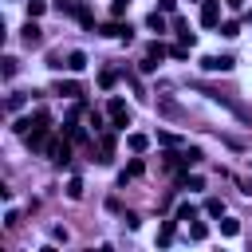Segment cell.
Listing matches in <instances>:
<instances>
[{
    "label": "cell",
    "instance_id": "1",
    "mask_svg": "<svg viewBox=\"0 0 252 252\" xmlns=\"http://www.w3.org/2000/svg\"><path fill=\"white\" fill-rule=\"evenodd\" d=\"M106 114H110V126H114V130H126V126H130V106H126L122 98H110V102H106Z\"/></svg>",
    "mask_w": 252,
    "mask_h": 252
},
{
    "label": "cell",
    "instance_id": "2",
    "mask_svg": "<svg viewBox=\"0 0 252 252\" xmlns=\"http://www.w3.org/2000/svg\"><path fill=\"white\" fill-rule=\"evenodd\" d=\"M201 28H220V0H201Z\"/></svg>",
    "mask_w": 252,
    "mask_h": 252
},
{
    "label": "cell",
    "instance_id": "3",
    "mask_svg": "<svg viewBox=\"0 0 252 252\" xmlns=\"http://www.w3.org/2000/svg\"><path fill=\"white\" fill-rule=\"evenodd\" d=\"M47 154H51L55 165H67V161H71V138H67V142H59V138L47 142Z\"/></svg>",
    "mask_w": 252,
    "mask_h": 252
},
{
    "label": "cell",
    "instance_id": "4",
    "mask_svg": "<svg viewBox=\"0 0 252 252\" xmlns=\"http://www.w3.org/2000/svg\"><path fill=\"white\" fill-rule=\"evenodd\" d=\"M232 63H236L232 55H205V59H201L205 71H232Z\"/></svg>",
    "mask_w": 252,
    "mask_h": 252
},
{
    "label": "cell",
    "instance_id": "5",
    "mask_svg": "<svg viewBox=\"0 0 252 252\" xmlns=\"http://www.w3.org/2000/svg\"><path fill=\"white\" fill-rule=\"evenodd\" d=\"M20 39H24L28 47H39V43H43V32H39V24H35V20H28V24H24V32H20Z\"/></svg>",
    "mask_w": 252,
    "mask_h": 252
},
{
    "label": "cell",
    "instance_id": "6",
    "mask_svg": "<svg viewBox=\"0 0 252 252\" xmlns=\"http://www.w3.org/2000/svg\"><path fill=\"white\" fill-rule=\"evenodd\" d=\"M51 94H63V98H79V94H83V87H79L75 79H59V83L51 87Z\"/></svg>",
    "mask_w": 252,
    "mask_h": 252
},
{
    "label": "cell",
    "instance_id": "7",
    "mask_svg": "<svg viewBox=\"0 0 252 252\" xmlns=\"http://www.w3.org/2000/svg\"><path fill=\"white\" fill-rule=\"evenodd\" d=\"M110 158H114V134H106V130H102V134H98V161L106 165Z\"/></svg>",
    "mask_w": 252,
    "mask_h": 252
},
{
    "label": "cell",
    "instance_id": "8",
    "mask_svg": "<svg viewBox=\"0 0 252 252\" xmlns=\"http://www.w3.org/2000/svg\"><path fill=\"white\" fill-rule=\"evenodd\" d=\"M142 173H146V161H142V158H134V161H126V169L118 173V185H126L130 177H142Z\"/></svg>",
    "mask_w": 252,
    "mask_h": 252
},
{
    "label": "cell",
    "instance_id": "9",
    "mask_svg": "<svg viewBox=\"0 0 252 252\" xmlns=\"http://www.w3.org/2000/svg\"><path fill=\"white\" fill-rule=\"evenodd\" d=\"M165 55H169V47H165V43H161V39H154V43H150V47H146V59H154V63H161V59H165Z\"/></svg>",
    "mask_w": 252,
    "mask_h": 252
},
{
    "label": "cell",
    "instance_id": "10",
    "mask_svg": "<svg viewBox=\"0 0 252 252\" xmlns=\"http://www.w3.org/2000/svg\"><path fill=\"white\" fill-rule=\"evenodd\" d=\"M4 106H8V114H16V110H24V106H28V94H24V91H12Z\"/></svg>",
    "mask_w": 252,
    "mask_h": 252
},
{
    "label": "cell",
    "instance_id": "11",
    "mask_svg": "<svg viewBox=\"0 0 252 252\" xmlns=\"http://www.w3.org/2000/svg\"><path fill=\"white\" fill-rule=\"evenodd\" d=\"M126 146H130L134 154H146V150H150V138H146V134H126Z\"/></svg>",
    "mask_w": 252,
    "mask_h": 252
},
{
    "label": "cell",
    "instance_id": "12",
    "mask_svg": "<svg viewBox=\"0 0 252 252\" xmlns=\"http://www.w3.org/2000/svg\"><path fill=\"white\" fill-rule=\"evenodd\" d=\"M173 232H177V224H173V220H165V224L158 228V244H161V248H165V244H173Z\"/></svg>",
    "mask_w": 252,
    "mask_h": 252
},
{
    "label": "cell",
    "instance_id": "13",
    "mask_svg": "<svg viewBox=\"0 0 252 252\" xmlns=\"http://www.w3.org/2000/svg\"><path fill=\"white\" fill-rule=\"evenodd\" d=\"M146 24H150V32H158V35H161V32H165V12H150V16H146Z\"/></svg>",
    "mask_w": 252,
    "mask_h": 252
},
{
    "label": "cell",
    "instance_id": "14",
    "mask_svg": "<svg viewBox=\"0 0 252 252\" xmlns=\"http://www.w3.org/2000/svg\"><path fill=\"white\" fill-rule=\"evenodd\" d=\"M173 32H177V39H181V43H189V47H193V32L185 28V20H181V16L173 20Z\"/></svg>",
    "mask_w": 252,
    "mask_h": 252
},
{
    "label": "cell",
    "instance_id": "15",
    "mask_svg": "<svg viewBox=\"0 0 252 252\" xmlns=\"http://www.w3.org/2000/svg\"><path fill=\"white\" fill-rule=\"evenodd\" d=\"M83 67H87V55L83 51H71L67 55V71H83Z\"/></svg>",
    "mask_w": 252,
    "mask_h": 252
},
{
    "label": "cell",
    "instance_id": "16",
    "mask_svg": "<svg viewBox=\"0 0 252 252\" xmlns=\"http://www.w3.org/2000/svg\"><path fill=\"white\" fill-rule=\"evenodd\" d=\"M205 213H209V217H224V201H220V197H209V201H205Z\"/></svg>",
    "mask_w": 252,
    "mask_h": 252
},
{
    "label": "cell",
    "instance_id": "17",
    "mask_svg": "<svg viewBox=\"0 0 252 252\" xmlns=\"http://www.w3.org/2000/svg\"><path fill=\"white\" fill-rule=\"evenodd\" d=\"M205 236H209V224L205 220H193L189 224V240H205Z\"/></svg>",
    "mask_w": 252,
    "mask_h": 252
},
{
    "label": "cell",
    "instance_id": "18",
    "mask_svg": "<svg viewBox=\"0 0 252 252\" xmlns=\"http://www.w3.org/2000/svg\"><path fill=\"white\" fill-rule=\"evenodd\" d=\"M43 12H47V4H43V0H28V20H39Z\"/></svg>",
    "mask_w": 252,
    "mask_h": 252
},
{
    "label": "cell",
    "instance_id": "19",
    "mask_svg": "<svg viewBox=\"0 0 252 252\" xmlns=\"http://www.w3.org/2000/svg\"><path fill=\"white\" fill-rule=\"evenodd\" d=\"M181 158H185V165H197V161H201L205 154H201L197 146H185V150H181Z\"/></svg>",
    "mask_w": 252,
    "mask_h": 252
},
{
    "label": "cell",
    "instance_id": "20",
    "mask_svg": "<svg viewBox=\"0 0 252 252\" xmlns=\"http://www.w3.org/2000/svg\"><path fill=\"white\" fill-rule=\"evenodd\" d=\"M173 220H197V209L185 201V205H177V217H173Z\"/></svg>",
    "mask_w": 252,
    "mask_h": 252
},
{
    "label": "cell",
    "instance_id": "21",
    "mask_svg": "<svg viewBox=\"0 0 252 252\" xmlns=\"http://www.w3.org/2000/svg\"><path fill=\"white\" fill-rule=\"evenodd\" d=\"M55 8H59L63 16H79V8H83V4H75V0H59Z\"/></svg>",
    "mask_w": 252,
    "mask_h": 252
},
{
    "label": "cell",
    "instance_id": "22",
    "mask_svg": "<svg viewBox=\"0 0 252 252\" xmlns=\"http://www.w3.org/2000/svg\"><path fill=\"white\" fill-rule=\"evenodd\" d=\"M114 79H118V71H110V67H106V71H98V87H106V91H110V87H114Z\"/></svg>",
    "mask_w": 252,
    "mask_h": 252
},
{
    "label": "cell",
    "instance_id": "23",
    "mask_svg": "<svg viewBox=\"0 0 252 252\" xmlns=\"http://www.w3.org/2000/svg\"><path fill=\"white\" fill-rule=\"evenodd\" d=\"M67 138H71V142H87V130L75 126V122H67Z\"/></svg>",
    "mask_w": 252,
    "mask_h": 252
},
{
    "label": "cell",
    "instance_id": "24",
    "mask_svg": "<svg viewBox=\"0 0 252 252\" xmlns=\"http://www.w3.org/2000/svg\"><path fill=\"white\" fill-rule=\"evenodd\" d=\"M67 197H71V201H79V197H83V181H79V177H71V181H67Z\"/></svg>",
    "mask_w": 252,
    "mask_h": 252
},
{
    "label": "cell",
    "instance_id": "25",
    "mask_svg": "<svg viewBox=\"0 0 252 252\" xmlns=\"http://www.w3.org/2000/svg\"><path fill=\"white\" fill-rule=\"evenodd\" d=\"M220 232H224V236H236V232H240V220L224 217V220H220Z\"/></svg>",
    "mask_w": 252,
    "mask_h": 252
},
{
    "label": "cell",
    "instance_id": "26",
    "mask_svg": "<svg viewBox=\"0 0 252 252\" xmlns=\"http://www.w3.org/2000/svg\"><path fill=\"white\" fill-rule=\"evenodd\" d=\"M220 35H228V39L240 35V24H236V20H224V24H220Z\"/></svg>",
    "mask_w": 252,
    "mask_h": 252
},
{
    "label": "cell",
    "instance_id": "27",
    "mask_svg": "<svg viewBox=\"0 0 252 252\" xmlns=\"http://www.w3.org/2000/svg\"><path fill=\"white\" fill-rule=\"evenodd\" d=\"M87 122L94 126V134H102V130H106V122H102V114H98V110H91V114H87Z\"/></svg>",
    "mask_w": 252,
    "mask_h": 252
},
{
    "label": "cell",
    "instance_id": "28",
    "mask_svg": "<svg viewBox=\"0 0 252 252\" xmlns=\"http://www.w3.org/2000/svg\"><path fill=\"white\" fill-rule=\"evenodd\" d=\"M161 165H165V169H177V165H185V158H181V154H165Z\"/></svg>",
    "mask_w": 252,
    "mask_h": 252
},
{
    "label": "cell",
    "instance_id": "29",
    "mask_svg": "<svg viewBox=\"0 0 252 252\" xmlns=\"http://www.w3.org/2000/svg\"><path fill=\"white\" fill-rule=\"evenodd\" d=\"M169 55H173V59H189V43H173Z\"/></svg>",
    "mask_w": 252,
    "mask_h": 252
},
{
    "label": "cell",
    "instance_id": "30",
    "mask_svg": "<svg viewBox=\"0 0 252 252\" xmlns=\"http://www.w3.org/2000/svg\"><path fill=\"white\" fill-rule=\"evenodd\" d=\"M47 67H51V71H63L67 63H63V55H59V51H51V55H47Z\"/></svg>",
    "mask_w": 252,
    "mask_h": 252
},
{
    "label": "cell",
    "instance_id": "31",
    "mask_svg": "<svg viewBox=\"0 0 252 252\" xmlns=\"http://www.w3.org/2000/svg\"><path fill=\"white\" fill-rule=\"evenodd\" d=\"M79 24H83V28H94V16H91V8H79Z\"/></svg>",
    "mask_w": 252,
    "mask_h": 252
},
{
    "label": "cell",
    "instance_id": "32",
    "mask_svg": "<svg viewBox=\"0 0 252 252\" xmlns=\"http://www.w3.org/2000/svg\"><path fill=\"white\" fill-rule=\"evenodd\" d=\"M0 71H4V79H12V75H16V59L4 55V67H0Z\"/></svg>",
    "mask_w": 252,
    "mask_h": 252
},
{
    "label": "cell",
    "instance_id": "33",
    "mask_svg": "<svg viewBox=\"0 0 252 252\" xmlns=\"http://www.w3.org/2000/svg\"><path fill=\"white\" fill-rule=\"evenodd\" d=\"M158 142H161V146H177V134H169V130H158Z\"/></svg>",
    "mask_w": 252,
    "mask_h": 252
},
{
    "label": "cell",
    "instance_id": "34",
    "mask_svg": "<svg viewBox=\"0 0 252 252\" xmlns=\"http://www.w3.org/2000/svg\"><path fill=\"white\" fill-rule=\"evenodd\" d=\"M4 224H8V228H16V224H20V213H16V209H8V213H4Z\"/></svg>",
    "mask_w": 252,
    "mask_h": 252
},
{
    "label": "cell",
    "instance_id": "35",
    "mask_svg": "<svg viewBox=\"0 0 252 252\" xmlns=\"http://www.w3.org/2000/svg\"><path fill=\"white\" fill-rule=\"evenodd\" d=\"M126 8H130V0H110V12H114V16H122Z\"/></svg>",
    "mask_w": 252,
    "mask_h": 252
},
{
    "label": "cell",
    "instance_id": "36",
    "mask_svg": "<svg viewBox=\"0 0 252 252\" xmlns=\"http://www.w3.org/2000/svg\"><path fill=\"white\" fill-rule=\"evenodd\" d=\"M173 8H177V0H158V12H165V16H169Z\"/></svg>",
    "mask_w": 252,
    "mask_h": 252
},
{
    "label": "cell",
    "instance_id": "37",
    "mask_svg": "<svg viewBox=\"0 0 252 252\" xmlns=\"http://www.w3.org/2000/svg\"><path fill=\"white\" fill-rule=\"evenodd\" d=\"M244 193H248V197H252V177H244Z\"/></svg>",
    "mask_w": 252,
    "mask_h": 252
},
{
    "label": "cell",
    "instance_id": "38",
    "mask_svg": "<svg viewBox=\"0 0 252 252\" xmlns=\"http://www.w3.org/2000/svg\"><path fill=\"white\" fill-rule=\"evenodd\" d=\"M224 4H228V8H240V4H244V0H224Z\"/></svg>",
    "mask_w": 252,
    "mask_h": 252
},
{
    "label": "cell",
    "instance_id": "39",
    "mask_svg": "<svg viewBox=\"0 0 252 252\" xmlns=\"http://www.w3.org/2000/svg\"><path fill=\"white\" fill-rule=\"evenodd\" d=\"M248 20H252V8H248Z\"/></svg>",
    "mask_w": 252,
    "mask_h": 252
}]
</instances>
